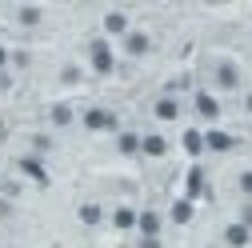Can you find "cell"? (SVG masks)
Instances as JSON below:
<instances>
[{
  "mask_svg": "<svg viewBox=\"0 0 252 248\" xmlns=\"http://www.w3.org/2000/svg\"><path fill=\"white\" fill-rule=\"evenodd\" d=\"M80 128L92 132V136H116L120 132V116L112 108H104V104H88L80 112Z\"/></svg>",
  "mask_w": 252,
  "mask_h": 248,
  "instance_id": "obj_1",
  "label": "cell"
},
{
  "mask_svg": "<svg viewBox=\"0 0 252 248\" xmlns=\"http://www.w3.org/2000/svg\"><path fill=\"white\" fill-rule=\"evenodd\" d=\"M208 76H212V92H240L244 88V72L228 56H216L208 64Z\"/></svg>",
  "mask_w": 252,
  "mask_h": 248,
  "instance_id": "obj_2",
  "label": "cell"
},
{
  "mask_svg": "<svg viewBox=\"0 0 252 248\" xmlns=\"http://www.w3.org/2000/svg\"><path fill=\"white\" fill-rule=\"evenodd\" d=\"M88 68H92V76H112V72H116L112 40H104V36H92V40H88Z\"/></svg>",
  "mask_w": 252,
  "mask_h": 248,
  "instance_id": "obj_3",
  "label": "cell"
},
{
  "mask_svg": "<svg viewBox=\"0 0 252 248\" xmlns=\"http://www.w3.org/2000/svg\"><path fill=\"white\" fill-rule=\"evenodd\" d=\"M192 112H196L200 124H208V128H216V120L224 116L220 96H216V92H208V88H196V92H192Z\"/></svg>",
  "mask_w": 252,
  "mask_h": 248,
  "instance_id": "obj_4",
  "label": "cell"
},
{
  "mask_svg": "<svg viewBox=\"0 0 252 248\" xmlns=\"http://www.w3.org/2000/svg\"><path fill=\"white\" fill-rule=\"evenodd\" d=\"M128 32H132L128 8H104V16H100V36H104V40H124Z\"/></svg>",
  "mask_w": 252,
  "mask_h": 248,
  "instance_id": "obj_5",
  "label": "cell"
},
{
  "mask_svg": "<svg viewBox=\"0 0 252 248\" xmlns=\"http://www.w3.org/2000/svg\"><path fill=\"white\" fill-rule=\"evenodd\" d=\"M184 116V104H180V96H172V92H160V96L152 100V120L156 124H176Z\"/></svg>",
  "mask_w": 252,
  "mask_h": 248,
  "instance_id": "obj_6",
  "label": "cell"
},
{
  "mask_svg": "<svg viewBox=\"0 0 252 248\" xmlns=\"http://www.w3.org/2000/svg\"><path fill=\"white\" fill-rule=\"evenodd\" d=\"M136 236H144V240H160V236H164V212L140 208V216H136Z\"/></svg>",
  "mask_w": 252,
  "mask_h": 248,
  "instance_id": "obj_7",
  "label": "cell"
},
{
  "mask_svg": "<svg viewBox=\"0 0 252 248\" xmlns=\"http://www.w3.org/2000/svg\"><path fill=\"white\" fill-rule=\"evenodd\" d=\"M120 48H124V56H128V60H144V56L152 52V32H144V28H132V32L120 40Z\"/></svg>",
  "mask_w": 252,
  "mask_h": 248,
  "instance_id": "obj_8",
  "label": "cell"
},
{
  "mask_svg": "<svg viewBox=\"0 0 252 248\" xmlns=\"http://www.w3.org/2000/svg\"><path fill=\"white\" fill-rule=\"evenodd\" d=\"M236 136L224 132V128H204V152H216V156H224V152H236Z\"/></svg>",
  "mask_w": 252,
  "mask_h": 248,
  "instance_id": "obj_9",
  "label": "cell"
},
{
  "mask_svg": "<svg viewBox=\"0 0 252 248\" xmlns=\"http://www.w3.org/2000/svg\"><path fill=\"white\" fill-rule=\"evenodd\" d=\"M140 156L144 160H164L168 156V136L164 132H140Z\"/></svg>",
  "mask_w": 252,
  "mask_h": 248,
  "instance_id": "obj_10",
  "label": "cell"
},
{
  "mask_svg": "<svg viewBox=\"0 0 252 248\" xmlns=\"http://www.w3.org/2000/svg\"><path fill=\"white\" fill-rule=\"evenodd\" d=\"M16 168H20L28 180H36L40 188L48 184V168H44V156H36V152H24V156H16Z\"/></svg>",
  "mask_w": 252,
  "mask_h": 248,
  "instance_id": "obj_11",
  "label": "cell"
},
{
  "mask_svg": "<svg viewBox=\"0 0 252 248\" xmlns=\"http://www.w3.org/2000/svg\"><path fill=\"white\" fill-rule=\"evenodd\" d=\"M220 240H224L228 248H248V244H252V228L240 224V220H232V224L220 228Z\"/></svg>",
  "mask_w": 252,
  "mask_h": 248,
  "instance_id": "obj_12",
  "label": "cell"
},
{
  "mask_svg": "<svg viewBox=\"0 0 252 248\" xmlns=\"http://www.w3.org/2000/svg\"><path fill=\"white\" fill-rule=\"evenodd\" d=\"M76 220H80L84 228H100V224H104V208H100V200H80V204H76Z\"/></svg>",
  "mask_w": 252,
  "mask_h": 248,
  "instance_id": "obj_13",
  "label": "cell"
},
{
  "mask_svg": "<svg viewBox=\"0 0 252 248\" xmlns=\"http://www.w3.org/2000/svg\"><path fill=\"white\" fill-rule=\"evenodd\" d=\"M44 16H48V12H44L40 4H16V8H12V20H16L20 28H40Z\"/></svg>",
  "mask_w": 252,
  "mask_h": 248,
  "instance_id": "obj_14",
  "label": "cell"
},
{
  "mask_svg": "<svg viewBox=\"0 0 252 248\" xmlns=\"http://www.w3.org/2000/svg\"><path fill=\"white\" fill-rule=\"evenodd\" d=\"M76 120H80V116H76V108H72L68 100H56V104L48 108V124H52V128H72Z\"/></svg>",
  "mask_w": 252,
  "mask_h": 248,
  "instance_id": "obj_15",
  "label": "cell"
},
{
  "mask_svg": "<svg viewBox=\"0 0 252 248\" xmlns=\"http://www.w3.org/2000/svg\"><path fill=\"white\" fill-rule=\"evenodd\" d=\"M136 216H140V208L116 204V208H112V228H116V232H136Z\"/></svg>",
  "mask_w": 252,
  "mask_h": 248,
  "instance_id": "obj_16",
  "label": "cell"
},
{
  "mask_svg": "<svg viewBox=\"0 0 252 248\" xmlns=\"http://www.w3.org/2000/svg\"><path fill=\"white\" fill-rule=\"evenodd\" d=\"M116 152H120V156H140V132L120 128L116 132Z\"/></svg>",
  "mask_w": 252,
  "mask_h": 248,
  "instance_id": "obj_17",
  "label": "cell"
},
{
  "mask_svg": "<svg viewBox=\"0 0 252 248\" xmlns=\"http://www.w3.org/2000/svg\"><path fill=\"white\" fill-rule=\"evenodd\" d=\"M192 216H196V204L188 200V196L172 200V208H168V220H172V224H192Z\"/></svg>",
  "mask_w": 252,
  "mask_h": 248,
  "instance_id": "obj_18",
  "label": "cell"
},
{
  "mask_svg": "<svg viewBox=\"0 0 252 248\" xmlns=\"http://www.w3.org/2000/svg\"><path fill=\"white\" fill-rule=\"evenodd\" d=\"M180 144H184V152H188L192 160H200V156H204V128H184Z\"/></svg>",
  "mask_w": 252,
  "mask_h": 248,
  "instance_id": "obj_19",
  "label": "cell"
},
{
  "mask_svg": "<svg viewBox=\"0 0 252 248\" xmlns=\"http://www.w3.org/2000/svg\"><path fill=\"white\" fill-rule=\"evenodd\" d=\"M208 196V184H204V168L192 164V172H188V200H200Z\"/></svg>",
  "mask_w": 252,
  "mask_h": 248,
  "instance_id": "obj_20",
  "label": "cell"
},
{
  "mask_svg": "<svg viewBox=\"0 0 252 248\" xmlns=\"http://www.w3.org/2000/svg\"><path fill=\"white\" fill-rule=\"evenodd\" d=\"M236 192L252 204V168H240V172H236Z\"/></svg>",
  "mask_w": 252,
  "mask_h": 248,
  "instance_id": "obj_21",
  "label": "cell"
},
{
  "mask_svg": "<svg viewBox=\"0 0 252 248\" xmlns=\"http://www.w3.org/2000/svg\"><path fill=\"white\" fill-rule=\"evenodd\" d=\"M60 84H80V68L76 64H64V68H60Z\"/></svg>",
  "mask_w": 252,
  "mask_h": 248,
  "instance_id": "obj_22",
  "label": "cell"
},
{
  "mask_svg": "<svg viewBox=\"0 0 252 248\" xmlns=\"http://www.w3.org/2000/svg\"><path fill=\"white\" fill-rule=\"evenodd\" d=\"M8 64H12V52H8L4 44H0V72H8Z\"/></svg>",
  "mask_w": 252,
  "mask_h": 248,
  "instance_id": "obj_23",
  "label": "cell"
},
{
  "mask_svg": "<svg viewBox=\"0 0 252 248\" xmlns=\"http://www.w3.org/2000/svg\"><path fill=\"white\" fill-rule=\"evenodd\" d=\"M136 248H164V240H144V236H136Z\"/></svg>",
  "mask_w": 252,
  "mask_h": 248,
  "instance_id": "obj_24",
  "label": "cell"
},
{
  "mask_svg": "<svg viewBox=\"0 0 252 248\" xmlns=\"http://www.w3.org/2000/svg\"><path fill=\"white\" fill-rule=\"evenodd\" d=\"M244 108H248V112H252V92H248V100H244Z\"/></svg>",
  "mask_w": 252,
  "mask_h": 248,
  "instance_id": "obj_25",
  "label": "cell"
},
{
  "mask_svg": "<svg viewBox=\"0 0 252 248\" xmlns=\"http://www.w3.org/2000/svg\"><path fill=\"white\" fill-rule=\"evenodd\" d=\"M0 140H4V124H0Z\"/></svg>",
  "mask_w": 252,
  "mask_h": 248,
  "instance_id": "obj_26",
  "label": "cell"
}]
</instances>
